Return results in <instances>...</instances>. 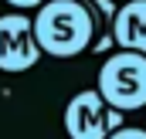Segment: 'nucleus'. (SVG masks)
<instances>
[{"instance_id": "nucleus-3", "label": "nucleus", "mask_w": 146, "mask_h": 139, "mask_svg": "<svg viewBox=\"0 0 146 139\" xmlns=\"http://www.w3.org/2000/svg\"><path fill=\"white\" fill-rule=\"evenodd\" d=\"M41 44L34 34V21L27 14L0 17V71H27L41 61Z\"/></svg>"}, {"instance_id": "nucleus-4", "label": "nucleus", "mask_w": 146, "mask_h": 139, "mask_svg": "<svg viewBox=\"0 0 146 139\" xmlns=\"http://www.w3.org/2000/svg\"><path fill=\"white\" fill-rule=\"evenodd\" d=\"M65 129L72 139H109L119 129V109L109 112L102 92H78L65 109Z\"/></svg>"}, {"instance_id": "nucleus-7", "label": "nucleus", "mask_w": 146, "mask_h": 139, "mask_svg": "<svg viewBox=\"0 0 146 139\" xmlns=\"http://www.w3.org/2000/svg\"><path fill=\"white\" fill-rule=\"evenodd\" d=\"M10 7H17V10H31V7H41L44 0H7Z\"/></svg>"}, {"instance_id": "nucleus-1", "label": "nucleus", "mask_w": 146, "mask_h": 139, "mask_svg": "<svg viewBox=\"0 0 146 139\" xmlns=\"http://www.w3.org/2000/svg\"><path fill=\"white\" fill-rule=\"evenodd\" d=\"M109 21V0H48L34 17V34L44 54L78 58L95 44V31Z\"/></svg>"}, {"instance_id": "nucleus-6", "label": "nucleus", "mask_w": 146, "mask_h": 139, "mask_svg": "<svg viewBox=\"0 0 146 139\" xmlns=\"http://www.w3.org/2000/svg\"><path fill=\"white\" fill-rule=\"evenodd\" d=\"M109 139H146V129H112Z\"/></svg>"}, {"instance_id": "nucleus-5", "label": "nucleus", "mask_w": 146, "mask_h": 139, "mask_svg": "<svg viewBox=\"0 0 146 139\" xmlns=\"http://www.w3.org/2000/svg\"><path fill=\"white\" fill-rule=\"evenodd\" d=\"M112 41L122 44L126 51H143L146 54V0H129L115 10L112 17Z\"/></svg>"}, {"instance_id": "nucleus-2", "label": "nucleus", "mask_w": 146, "mask_h": 139, "mask_svg": "<svg viewBox=\"0 0 146 139\" xmlns=\"http://www.w3.org/2000/svg\"><path fill=\"white\" fill-rule=\"evenodd\" d=\"M99 92L119 112L143 109L146 105V54L143 51H122V54L106 58V65L99 71Z\"/></svg>"}]
</instances>
